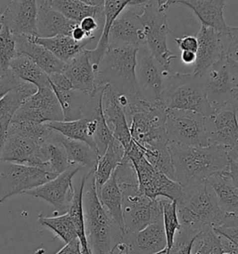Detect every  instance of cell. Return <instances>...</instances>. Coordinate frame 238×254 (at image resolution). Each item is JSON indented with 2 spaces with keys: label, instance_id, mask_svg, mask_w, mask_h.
I'll return each instance as SVG.
<instances>
[{
  "label": "cell",
  "instance_id": "cell-1",
  "mask_svg": "<svg viewBox=\"0 0 238 254\" xmlns=\"http://www.w3.org/2000/svg\"><path fill=\"white\" fill-rule=\"evenodd\" d=\"M175 182L186 187L207 182L212 175L227 171L230 157L227 151L215 145L192 147L169 142Z\"/></svg>",
  "mask_w": 238,
  "mask_h": 254
},
{
  "label": "cell",
  "instance_id": "cell-37",
  "mask_svg": "<svg viewBox=\"0 0 238 254\" xmlns=\"http://www.w3.org/2000/svg\"><path fill=\"white\" fill-rule=\"evenodd\" d=\"M60 141L66 151L68 159L71 164L77 165L82 168H89V171L96 168L99 158L101 157L100 153L96 150L91 148L85 142L71 140L62 135H60Z\"/></svg>",
  "mask_w": 238,
  "mask_h": 254
},
{
  "label": "cell",
  "instance_id": "cell-56",
  "mask_svg": "<svg viewBox=\"0 0 238 254\" xmlns=\"http://www.w3.org/2000/svg\"><path fill=\"white\" fill-rule=\"evenodd\" d=\"M235 105H236V107H237V109L238 110V92H237V95H236V100H235Z\"/></svg>",
  "mask_w": 238,
  "mask_h": 254
},
{
  "label": "cell",
  "instance_id": "cell-30",
  "mask_svg": "<svg viewBox=\"0 0 238 254\" xmlns=\"http://www.w3.org/2000/svg\"><path fill=\"white\" fill-rule=\"evenodd\" d=\"M60 134L53 129L52 134L39 145L40 152L44 157V171L58 176L71 166L66 151L60 141Z\"/></svg>",
  "mask_w": 238,
  "mask_h": 254
},
{
  "label": "cell",
  "instance_id": "cell-51",
  "mask_svg": "<svg viewBox=\"0 0 238 254\" xmlns=\"http://www.w3.org/2000/svg\"><path fill=\"white\" fill-rule=\"evenodd\" d=\"M228 172L234 185L238 188V162L230 160Z\"/></svg>",
  "mask_w": 238,
  "mask_h": 254
},
{
  "label": "cell",
  "instance_id": "cell-52",
  "mask_svg": "<svg viewBox=\"0 0 238 254\" xmlns=\"http://www.w3.org/2000/svg\"><path fill=\"white\" fill-rule=\"evenodd\" d=\"M181 62L185 64H194L196 60V53L192 52H181Z\"/></svg>",
  "mask_w": 238,
  "mask_h": 254
},
{
  "label": "cell",
  "instance_id": "cell-2",
  "mask_svg": "<svg viewBox=\"0 0 238 254\" xmlns=\"http://www.w3.org/2000/svg\"><path fill=\"white\" fill-rule=\"evenodd\" d=\"M95 169L87 173L83 194L86 238L90 254H113L124 241L125 232L114 223L99 200Z\"/></svg>",
  "mask_w": 238,
  "mask_h": 254
},
{
  "label": "cell",
  "instance_id": "cell-16",
  "mask_svg": "<svg viewBox=\"0 0 238 254\" xmlns=\"http://www.w3.org/2000/svg\"><path fill=\"white\" fill-rule=\"evenodd\" d=\"M144 0H132L112 24L109 47L145 45V36L139 14Z\"/></svg>",
  "mask_w": 238,
  "mask_h": 254
},
{
  "label": "cell",
  "instance_id": "cell-57",
  "mask_svg": "<svg viewBox=\"0 0 238 254\" xmlns=\"http://www.w3.org/2000/svg\"><path fill=\"white\" fill-rule=\"evenodd\" d=\"M166 254V251L164 250V251H162V252H160V253H158V254Z\"/></svg>",
  "mask_w": 238,
  "mask_h": 254
},
{
  "label": "cell",
  "instance_id": "cell-12",
  "mask_svg": "<svg viewBox=\"0 0 238 254\" xmlns=\"http://www.w3.org/2000/svg\"><path fill=\"white\" fill-rule=\"evenodd\" d=\"M199 75L208 104L214 110L224 106H232L237 109L235 100L238 88L231 70L229 61L226 58L220 61Z\"/></svg>",
  "mask_w": 238,
  "mask_h": 254
},
{
  "label": "cell",
  "instance_id": "cell-48",
  "mask_svg": "<svg viewBox=\"0 0 238 254\" xmlns=\"http://www.w3.org/2000/svg\"><path fill=\"white\" fill-rule=\"evenodd\" d=\"M50 85L56 89L62 90H74L72 84L62 73H57L49 75Z\"/></svg>",
  "mask_w": 238,
  "mask_h": 254
},
{
  "label": "cell",
  "instance_id": "cell-49",
  "mask_svg": "<svg viewBox=\"0 0 238 254\" xmlns=\"http://www.w3.org/2000/svg\"><path fill=\"white\" fill-rule=\"evenodd\" d=\"M55 254H82L81 244L79 239H74Z\"/></svg>",
  "mask_w": 238,
  "mask_h": 254
},
{
  "label": "cell",
  "instance_id": "cell-25",
  "mask_svg": "<svg viewBox=\"0 0 238 254\" xmlns=\"http://www.w3.org/2000/svg\"><path fill=\"white\" fill-rule=\"evenodd\" d=\"M17 55H24L34 61L48 75L61 73L65 64L55 57L43 46L36 43L32 38L14 36Z\"/></svg>",
  "mask_w": 238,
  "mask_h": 254
},
{
  "label": "cell",
  "instance_id": "cell-53",
  "mask_svg": "<svg viewBox=\"0 0 238 254\" xmlns=\"http://www.w3.org/2000/svg\"><path fill=\"white\" fill-rule=\"evenodd\" d=\"M229 61V64H230L231 70H232V73L234 75L235 81L237 83V86L238 88V63L233 62V61Z\"/></svg>",
  "mask_w": 238,
  "mask_h": 254
},
{
  "label": "cell",
  "instance_id": "cell-19",
  "mask_svg": "<svg viewBox=\"0 0 238 254\" xmlns=\"http://www.w3.org/2000/svg\"><path fill=\"white\" fill-rule=\"evenodd\" d=\"M36 0L8 1L4 20L14 36L37 38Z\"/></svg>",
  "mask_w": 238,
  "mask_h": 254
},
{
  "label": "cell",
  "instance_id": "cell-20",
  "mask_svg": "<svg viewBox=\"0 0 238 254\" xmlns=\"http://www.w3.org/2000/svg\"><path fill=\"white\" fill-rule=\"evenodd\" d=\"M103 112L107 125L111 129L113 137L126 150L132 142V138L124 109L118 100V92L109 85L104 87Z\"/></svg>",
  "mask_w": 238,
  "mask_h": 254
},
{
  "label": "cell",
  "instance_id": "cell-38",
  "mask_svg": "<svg viewBox=\"0 0 238 254\" xmlns=\"http://www.w3.org/2000/svg\"><path fill=\"white\" fill-rule=\"evenodd\" d=\"M86 180H87V174L82 178L79 187L74 188V197L72 199L70 208L68 209L67 213L69 214L74 224L75 231L77 234V238L80 241L82 254H90L87 238H86L84 209H83V194H84Z\"/></svg>",
  "mask_w": 238,
  "mask_h": 254
},
{
  "label": "cell",
  "instance_id": "cell-13",
  "mask_svg": "<svg viewBox=\"0 0 238 254\" xmlns=\"http://www.w3.org/2000/svg\"><path fill=\"white\" fill-rule=\"evenodd\" d=\"M238 112L232 106H224L207 118L209 145L227 151L230 159L238 152Z\"/></svg>",
  "mask_w": 238,
  "mask_h": 254
},
{
  "label": "cell",
  "instance_id": "cell-55",
  "mask_svg": "<svg viewBox=\"0 0 238 254\" xmlns=\"http://www.w3.org/2000/svg\"><path fill=\"white\" fill-rule=\"evenodd\" d=\"M230 160H234V161H237V162H238V152L237 154H235L233 157H231Z\"/></svg>",
  "mask_w": 238,
  "mask_h": 254
},
{
  "label": "cell",
  "instance_id": "cell-21",
  "mask_svg": "<svg viewBox=\"0 0 238 254\" xmlns=\"http://www.w3.org/2000/svg\"><path fill=\"white\" fill-rule=\"evenodd\" d=\"M37 38H52L58 36H69L78 24L68 20L59 11L52 8L49 0L37 1Z\"/></svg>",
  "mask_w": 238,
  "mask_h": 254
},
{
  "label": "cell",
  "instance_id": "cell-4",
  "mask_svg": "<svg viewBox=\"0 0 238 254\" xmlns=\"http://www.w3.org/2000/svg\"><path fill=\"white\" fill-rule=\"evenodd\" d=\"M123 109L131 138L137 144L146 147L159 142H169L166 131L167 110L163 106L150 104L138 93L126 96Z\"/></svg>",
  "mask_w": 238,
  "mask_h": 254
},
{
  "label": "cell",
  "instance_id": "cell-33",
  "mask_svg": "<svg viewBox=\"0 0 238 254\" xmlns=\"http://www.w3.org/2000/svg\"><path fill=\"white\" fill-rule=\"evenodd\" d=\"M97 194L99 200L107 214L110 216L115 224L119 225L122 230H124V221L122 213L123 195L114 173L111 178L104 184Z\"/></svg>",
  "mask_w": 238,
  "mask_h": 254
},
{
  "label": "cell",
  "instance_id": "cell-29",
  "mask_svg": "<svg viewBox=\"0 0 238 254\" xmlns=\"http://www.w3.org/2000/svg\"><path fill=\"white\" fill-rule=\"evenodd\" d=\"M48 127L59 132L60 134L68 139L85 142L91 148L99 152L94 135L96 132L97 122L95 120H74V121H60V122H48ZM100 153V152H99Z\"/></svg>",
  "mask_w": 238,
  "mask_h": 254
},
{
  "label": "cell",
  "instance_id": "cell-34",
  "mask_svg": "<svg viewBox=\"0 0 238 254\" xmlns=\"http://www.w3.org/2000/svg\"><path fill=\"white\" fill-rule=\"evenodd\" d=\"M8 71L22 81L35 85L37 90L51 87L49 75L27 56L17 55L10 62Z\"/></svg>",
  "mask_w": 238,
  "mask_h": 254
},
{
  "label": "cell",
  "instance_id": "cell-28",
  "mask_svg": "<svg viewBox=\"0 0 238 254\" xmlns=\"http://www.w3.org/2000/svg\"><path fill=\"white\" fill-rule=\"evenodd\" d=\"M128 2L129 0H106L104 3L105 22L102 34L98 40L96 48L94 50H87L89 59L91 61L96 73L101 61L104 58V54L109 48V33L112 24L117 19V17L122 12V10L128 5Z\"/></svg>",
  "mask_w": 238,
  "mask_h": 254
},
{
  "label": "cell",
  "instance_id": "cell-42",
  "mask_svg": "<svg viewBox=\"0 0 238 254\" xmlns=\"http://www.w3.org/2000/svg\"><path fill=\"white\" fill-rule=\"evenodd\" d=\"M191 254H223L221 236L212 227L203 229L193 240Z\"/></svg>",
  "mask_w": 238,
  "mask_h": 254
},
{
  "label": "cell",
  "instance_id": "cell-8",
  "mask_svg": "<svg viewBox=\"0 0 238 254\" xmlns=\"http://www.w3.org/2000/svg\"><path fill=\"white\" fill-rule=\"evenodd\" d=\"M123 159L129 160L133 164L138 177L139 189L142 194L153 200L158 199L160 196L171 201L177 202L179 199L183 187L162 172L156 171L143 156L142 148L133 140L125 150Z\"/></svg>",
  "mask_w": 238,
  "mask_h": 254
},
{
  "label": "cell",
  "instance_id": "cell-26",
  "mask_svg": "<svg viewBox=\"0 0 238 254\" xmlns=\"http://www.w3.org/2000/svg\"><path fill=\"white\" fill-rule=\"evenodd\" d=\"M37 88L30 83L21 80L13 90L0 99V137L2 141L6 137L7 128L13 120L15 114L22 106L26 99L34 95Z\"/></svg>",
  "mask_w": 238,
  "mask_h": 254
},
{
  "label": "cell",
  "instance_id": "cell-46",
  "mask_svg": "<svg viewBox=\"0 0 238 254\" xmlns=\"http://www.w3.org/2000/svg\"><path fill=\"white\" fill-rule=\"evenodd\" d=\"M20 81L21 79L16 77L10 71L4 73L1 75L0 76V99L5 94H7L9 90L15 89Z\"/></svg>",
  "mask_w": 238,
  "mask_h": 254
},
{
  "label": "cell",
  "instance_id": "cell-35",
  "mask_svg": "<svg viewBox=\"0 0 238 254\" xmlns=\"http://www.w3.org/2000/svg\"><path fill=\"white\" fill-rule=\"evenodd\" d=\"M125 155V149L120 142L115 138L109 143L104 155H102L95 168V186L97 193L101 190L104 184L111 178L113 173L118 168Z\"/></svg>",
  "mask_w": 238,
  "mask_h": 254
},
{
  "label": "cell",
  "instance_id": "cell-50",
  "mask_svg": "<svg viewBox=\"0 0 238 254\" xmlns=\"http://www.w3.org/2000/svg\"><path fill=\"white\" fill-rule=\"evenodd\" d=\"M221 239H222L223 254H238V247L223 237H221Z\"/></svg>",
  "mask_w": 238,
  "mask_h": 254
},
{
  "label": "cell",
  "instance_id": "cell-27",
  "mask_svg": "<svg viewBox=\"0 0 238 254\" xmlns=\"http://www.w3.org/2000/svg\"><path fill=\"white\" fill-rule=\"evenodd\" d=\"M207 182L223 213L226 216L238 217V188L231 179L228 170L212 175Z\"/></svg>",
  "mask_w": 238,
  "mask_h": 254
},
{
  "label": "cell",
  "instance_id": "cell-3",
  "mask_svg": "<svg viewBox=\"0 0 238 254\" xmlns=\"http://www.w3.org/2000/svg\"><path fill=\"white\" fill-rule=\"evenodd\" d=\"M177 214L181 227L197 232L207 227H218L226 216L208 182L182 188L177 201Z\"/></svg>",
  "mask_w": 238,
  "mask_h": 254
},
{
  "label": "cell",
  "instance_id": "cell-32",
  "mask_svg": "<svg viewBox=\"0 0 238 254\" xmlns=\"http://www.w3.org/2000/svg\"><path fill=\"white\" fill-rule=\"evenodd\" d=\"M51 88L59 101L63 114V121H74L84 119V110L94 96L79 90H59L52 86Z\"/></svg>",
  "mask_w": 238,
  "mask_h": 254
},
{
  "label": "cell",
  "instance_id": "cell-17",
  "mask_svg": "<svg viewBox=\"0 0 238 254\" xmlns=\"http://www.w3.org/2000/svg\"><path fill=\"white\" fill-rule=\"evenodd\" d=\"M0 161L36 167L44 170V157L39 145L23 135L7 132L0 145Z\"/></svg>",
  "mask_w": 238,
  "mask_h": 254
},
{
  "label": "cell",
  "instance_id": "cell-22",
  "mask_svg": "<svg viewBox=\"0 0 238 254\" xmlns=\"http://www.w3.org/2000/svg\"><path fill=\"white\" fill-rule=\"evenodd\" d=\"M72 84L73 89L95 96L102 90L97 87L96 71L84 49L74 60L65 64L61 72Z\"/></svg>",
  "mask_w": 238,
  "mask_h": 254
},
{
  "label": "cell",
  "instance_id": "cell-14",
  "mask_svg": "<svg viewBox=\"0 0 238 254\" xmlns=\"http://www.w3.org/2000/svg\"><path fill=\"white\" fill-rule=\"evenodd\" d=\"M81 169L80 166L73 165L56 178L22 194L43 199L53 206L55 214L62 215L67 213L74 197V188L72 180Z\"/></svg>",
  "mask_w": 238,
  "mask_h": 254
},
{
  "label": "cell",
  "instance_id": "cell-45",
  "mask_svg": "<svg viewBox=\"0 0 238 254\" xmlns=\"http://www.w3.org/2000/svg\"><path fill=\"white\" fill-rule=\"evenodd\" d=\"M227 47L225 58L238 63V26H229L227 30Z\"/></svg>",
  "mask_w": 238,
  "mask_h": 254
},
{
  "label": "cell",
  "instance_id": "cell-43",
  "mask_svg": "<svg viewBox=\"0 0 238 254\" xmlns=\"http://www.w3.org/2000/svg\"><path fill=\"white\" fill-rule=\"evenodd\" d=\"M161 206L163 209V225L166 239H167V247L166 254L171 250L176 233L179 229L180 224L178 222L177 214V202L171 201L170 199H160Z\"/></svg>",
  "mask_w": 238,
  "mask_h": 254
},
{
  "label": "cell",
  "instance_id": "cell-11",
  "mask_svg": "<svg viewBox=\"0 0 238 254\" xmlns=\"http://www.w3.org/2000/svg\"><path fill=\"white\" fill-rule=\"evenodd\" d=\"M56 177L40 168L0 161V204L12 195L23 194Z\"/></svg>",
  "mask_w": 238,
  "mask_h": 254
},
{
  "label": "cell",
  "instance_id": "cell-47",
  "mask_svg": "<svg viewBox=\"0 0 238 254\" xmlns=\"http://www.w3.org/2000/svg\"><path fill=\"white\" fill-rule=\"evenodd\" d=\"M174 42L178 45V49L181 52H192L195 53L197 52L198 40L194 36L185 35L181 38H175Z\"/></svg>",
  "mask_w": 238,
  "mask_h": 254
},
{
  "label": "cell",
  "instance_id": "cell-24",
  "mask_svg": "<svg viewBox=\"0 0 238 254\" xmlns=\"http://www.w3.org/2000/svg\"><path fill=\"white\" fill-rule=\"evenodd\" d=\"M175 5H183L189 8L201 22V25L226 33L228 25L223 16L225 1L223 0H179Z\"/></svg>",
  "mask_w": 238,
  "mask_h": 254
},
{
  "label": "cell",
  "instance_id": "cell-18",
  "mask_svg": "<svg viewBox=\"0 0 238 254\" xmlns=\"http://www.w3.org/2000/svg\"><path fill=\"white\" fill-rule=\"evenodd\" d=\"M226 33L201 25L200 30L196 36L198 48L193 74L201 75L216 63L225 59L227 47Z\"/></svg>",
  "mask_w": 238,
  "mask_h": 254
},
{
  "label": "cell",
  "instance_id": "cell-7",
  "mask_svg": "<svg viewBox=\"0 0 238 254\" xmlns=\"http://www.w3.org/2000/svg\"><path fill=\"white\" fill-rule=\"evenodd\" d=\"M173 5H175L174 0H144L139 14L146 46L151 54L167 70H171V61L178 58L177 55L171 53L167 43L168 35L171 33L167 12Z\"/></svg>",
  "mask_w": 238,
  "mask_h": 254
},
{
  "label": "cell",
  "instance_id": "cell-36",
  "mask_svg": "<svg viewBox=\"0 0 238 254\" xmlns=\"http://www.w3.org/2000/svg\"><path fill=\"white\" fill-rule=\"evenodd\" d=\"M32 39L37 44L43 46L65 64L74 60L88 45V43L76 42L69 36H58L52 38H32Z\"/></svg>",
  "mask_w": 238,
  "mask_h": 254
},
{
  "label": "cell",
  "instance_id": "cell-6",
  "mask_svg": "<svg viewBox=\"0 0 238 254\" xmlns=\"http://www.w3.org/2000/svg\"><path fill=\"white\" fill-rule=\"evenodd\" d=\"M161 104L166 110L196 113L208 118L214 109L208 104L200 75L172 73L164 90Z\"/></svg>",
  "mask_w": 238,
  "mask_h": 254
},
{
  "label": "cell",
  "instance_id": "cell-44",
  "mask_svg": "<svg viewBox=\"0 0 238 254\" xmlns=\"http://www.w3.org/2000/svg\"><path fill=\"white\" fill-rule=\"evenodd\" d=\"M199 232L193 229L179 227L171 250L167 254H191L193 240Z\"/></svg>",
  "mask_w": 238,
  "mask_h": 254
},
{
  "label": "cell",
  "instance_id": "cell-31",
  "mask_svg": "<svg viewBox=\"0 0 238 254\" xmlns=\"http://www.w3.org/2000/svg\"><path fill=\"white\" fill-rule=\"evenodd\" d=\"M49 3L52 8L74 23H79L87 17L105 21L104 5L94 7L87 4L84 0H49Z\"/></svg>",
  "mask_w": 238,
  "mask_h": 254
},
{
  "label": "cell",
  "instance_id": "cell-41",
  "mask_svg": "<svg viewBox=\"0 0 238 254\" xmlns=\"http://www.w3.org/2000/svg\"><path fill=\"white\" fill-rule=\"evenodd\" d=\"M3 11L0 13V69L4 74L8 72L9 64L17 56V53L14 35L4 20Z\"/></svg>",
  "mask_w": 238,
  "mask_h": 254
},
{
  "label": "cell",
  "instance_id": "cell-5",
  "mask_svg": "<svg viewBox=\"0 0 238 254\" xmlns=\"http://www.w3.org/2000/svg\"><path fill=\"white\" fill-rule=\"evenodd\" d=\"M137 46L109 47L101 61L96 73L99 89L109 85L119 94L132 96L140 93L136 81Z\"/></svg>",
  "mask_w": 238,
  "mask_h": 254
},
{
  "label": "cell",
  "instance_id": "cell-40",
  "mask_svg": "<svg viewBox=\"0 0 238 254\" xmlns=\"http://www.w3.org/2000/svg\"><path fill=\"white\" fill-rule=\"evenodd\" d=\"M37 223L50 228L60 239L63 240L65 244L78 239L74 224L68 213L53 217H46L43 213H40L37 218Z\"/></svg>",
  "mask_w": 238,
  "mask_h": 254
},
{
  "label": "cell",
  "instance_id": "cell-15",
  "mask_svg": "<svg viewBox=\"0 0 238 254\" xmlns=\"http://www.w3.org/2000/svg\"><path fill=\"white\" fill-rule=\"evenodd\" d=\"M12 120L37 124L60 122L63 121V114L55 93L51 87H47L38 89L26 99Z\"/></svg>",
  "mask_w": 238,
  "mask_h": 254
},
{
  "label": "cell",
  "instance_id": "cell-10",
  "mask_svg": "<svg viewBox=\"0 0 238 254\" xmlns=\"http://www.w3.org/2000/svg\"><path fill=\"white\" fill-rule=\"evenodd\" d=\"M172 70H167L151 54L148 47L142 45L137 53L136 81L143 99L154 105H160L161 97ZM164 107V106H163Z\"/></svg>",
  "mask_w": 238,
  "mask_h": 254
},
{
  "label": "cell",
  "instance_id": "cell-23",
  "mask_svg": "<svg viewBox=\"0 0 238 254\" xmlns=\"http://www.w3.org/2000/svg\"><path fill=\"white\" fill-rule=\"evenodd\" d=\"M123 242L129 248V254H156L166 251L163 221L149 224L133 235H125Z\"/></svg>",
  "mask_w": 238,
  "mask_h": 254
},
{
  "label": "cell",
  "instance_id": "cell-39",
  "mask_svg": "<svg viewBox=\"0 0 238 254\" xmlns=\"http://www.w3.org/2000/svg\"><path fill=\"white\" fill-rule=\"evenodd\" d=\"M169 142H159L151 146L141 147L143 156L156 171L162 172L170 179L175 181V172L168 147Z\"/></svg>",
  "mask_w": 238,
  "mask_h": 254
},
{
  "label": "cell",
  "instance_id": "cell-9",
  "mask_svg": "<svg viewBox=\"0 0 238 254\" xmlns=\"http://www.w3.org/2000/svg\"><path fill=\"white\" fill-rule=\"evenodd\" d=\"M166 131L169 142L192 147L209 145L207 118L200 114L167 110Z\"/></svg>",
  "mask_w": 238,
  "mask_h": 254
},
{
  "label": "cell",
  "instance_id": "cell-54",
  "mask_svg": "<svg viewBox=\"0 0 238 254\" xmlns=\"http://www.w3.org/2000/svg\"><path fill=\"white\" fill-rule=\"evenodd\" d=\"M7 4H8V1H0V13L7 8Z\"/></svg>",
  "mask_w": 238,
  "mask_h": 254
}]
</instances>
